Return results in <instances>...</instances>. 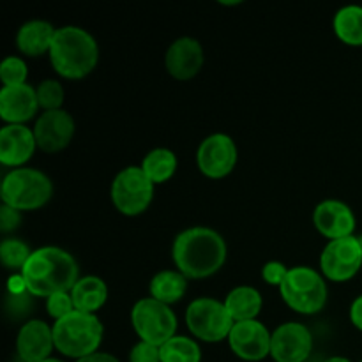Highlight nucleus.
Masks as SVG:
<instances>
[{"mask_svg": "<svg viewBox=\"0 0 362 362\" xmlns=\"http://www.w3.org/2000/svg\"><path fill=\"white\" fill-rule=\"evenodd\" d=\"M223 6H239L240 2H221Z\"/></svg>", "mask_w": 362, "mask_h": 362, "instance_id": "nucleus-40", "label": "nucleus"}, {"mask_svg": "<svg viewBox=\"0 0 362 362\" xmlns=\"http://www.w3.org/2000/svg\"><path fill=\"white\" fill-rule=\"evenodd\" d=\"M336 37L346 46H362V7L345 6L332 20Z\"/></svg>", "mask_w": 362, "mask_h": 362, "instance_id": "nucleus-24", "label": "nucleus"}, {"mask_svg": "<svg viewBox=\"0 0 362 362\" xmlns=\"http://www.w3.org/2000/svg\"><path fill=\"white\" fill-rule=\"evenodd\" d=\"M35 148L34 129H28L25 124H7L0 129V163L4 166L18 168L25 165Z\"/></svg>", "mask_w": 362, "mask_h": 362, "instance_id": "nucleus-18", "label": "nucleus"}, {"mask_svg": "<svg viewBox=\"0 0 362 362\" xmlns=\"http://www.w3.org/2000/svg\"><path fill=\"white\" fill-rule=\"evenodd\" d=\"M21 223V212L16 209L9 207V205H4L0 207V230L2 233L14 232V230L20 226Z\"/></svg>", "mask_w": 362, "mask_h": 362, "instance_id": "nucleus-34", "label": "nucleus"}, {"mask_svg": "<svg viewBox=\"0 0 362 362\" xmlns=\"http://www.w3.org/2000/svg\"><path fill=\"white\" fill-rule=\"evenodd\" d=\"M325 362H352V361L346 359V357H341V356H334V357H329Z\"/></svg>", "mask_w": 362, "mask_h": 362, "instance_id": "nucleus-38", "label": "nucleus"}, {"mask_svg": "<svg viewBox=\"0 0 362 362\" xmlns=\"http://www.w3.org/2000/svg\"><path fill=\"white\" fill-rule=\"evenodd\" d=\"M35 144L39 151L55 154L64 151L74 136V120L66 110L45 112L34 126Z\"/></svg>", "mask_w": 362, "mask_h": 362, "instance_id": "nucleus-14", "label": "nucleus"}, {"mask_svg": "<svg viewBox=\"0 0 362 362\" xmlns=\"http://www.w3.org/2000/svg\"><path fill=\"white\" fill-rule=\"evenodd\" d=\"M46 311L52 318H55V322L62 320L67 315H71L74 311L73 299H71V292H60L55 296L48 297L46 299Z\"/></svg>", "mask_w": 362, "mask_h": 362, "instance_id": "nucleus-31", "label": "nucleus"}, {"mask_svg": "<svg viewBox=\"0 0 362 362\" xmlns=\"http://www.w3.org/2000/svg\"><path fill=\"white\" fill-rule=\"evenodd\" d=\"M131 322L140 341L163 346L172 339L177 331V317L168 304L147 297L138 300L131 311Z\"/></svg>", "mask_w": 362, "mask_h": 362, "instance_id": "nucleus-9", "label": "nucleus"}, {"mask_svg": "<svg viewBox=\"0 0 362 362\" xmlns=\"http://www.w3.org/2000/svg\"><path fill=\"white\" fill-rule=\"evenodd\" d=\"M151 297L163 304H175L187 290V278L179 271H161L151 279Z\"/></svg>", "mask_w": 362, "mask_h": 362, "instance_id": "nucleus-23", "label": "nucleus"}, {"mask_svg": "<svg viewBox=\"0 0 362 362\" xmlns=\"http://www.w3.org/2000/svg\"><path fill=\"white\" fill-rule=\"evenodd\" d=\"M197 163L200 172L209 179H225L237 165L235 141L228 134H211L198 147Z\"/></svg>", "mask_w": 362, "mask_h": 362, "instance_id": "nucleus-11", "label": "nucleus"}, {"mask_svg": "<svg viewBox=\"0 0 362 362\" xmlns=\"http://www.w3.org/2000/svg\"><path fill=\"white\" fill-rule=\"evenodd\" d=\"M350 320H352L354 327L362 331V296L357 297L350 306Z\"/></svg>", "mask_w": 362, "mask_h": 362, "instance_id": "nucleus-36", "label": "nucleus"}, {"mask_svg": "<svg viewBox=\"0 0 362 362\" xmlns=\"http://www.w3.org/2000/svg\"><path fill=\"white\" fill-rule=\"evenodd\" d=\"M27 64L18 57H6L0 64V80L4 87H16V85H25L27 81Z\"/></svg>", "mask_w": 362, "mask_h": 362, "instance_id": "nucleus-30", "label": "nucleus"}, {"mask_svg": "<svg viewBox=\"0 0 362 362\" xmlns=\"http://www.w3.org/2000/svg\"><path fill=\"white\" fill-rule=\"evenodd\" d=\"M232 352L239 359L247 362L264 361L271 356L272 334L262 322L247 320L237 322L228 336Z\"/></svg>", "mask_w": 362, "mask_h": 362, "instance_id": "nucleus-12", "label": "nucleus"}, {"mask_svg": "<svg viewBox=\"0 0 362 362\" xmlns=\"http://www.w3.org/2000/svg\"><path fill=\"white\" fill-rule=\"evenodd\" d=\"M71 299L76 311L95 315V311L101 310L108 299V286L98 276H85L78 279L71 290Z\"/></svg>", "mask_w": 362, "mask_h": 362, "instance_id": "nucleus-21", "label": "nucleus"}, {"mask_svg": "<svg viewBox=\"0 0 362 362\" xmlns=\"http://www.w3.org/2000/svg\"><path fill=\"white\" fill-rule=\"evenodd\" d=\"M361 362H362V361H361Z\"/></svg>", "mask_w": 362, "mask_h": 362, "instance_id": "nucleus-41", "label": "nucleus"}, {"mask_svg": "<svg viewBox=\"0 0 362 362\" xmlns=\"http://www.w3.org/2000/svg\"><path fill=\"white\" fill-rule=\"evenodd\" d=\"M156 184L145 175L141 166H127L120 170L112 182V202L124 216L144 214L152 204Z\"/></svg>", "mask_w": 362, "mask_h": 362, "instance_id": "nucleus-8", "label": "nucleus"}, {"mask_svg": "<svg viewBox=\"0 0 362 362\" xmlns=\"http://www.w3.org/2000/svg\"><path fill=\"white\" fill-rule=\"evenodd\" d=\"M186 324L194 338L205 343H219L228 339L235 322L230 317L225 303L200 297L187 306Z\"/></svg>", "mask_w": 362, "mask_h": 362, "instance_id": "nucleus-7", "label": "nucleus"}, {"mask_svg": "<svg viewBox=\"0 0 362 362\" xmlns=\"http://www.w3.org/2000/svg\"><path fill=\"white\" fill-rule=\"evenodd\" d=\"M28 292L34 297H52L71 292L78 283V264L67 251L55 246L39 247L21 269Z\"/></svg>", "mask_w": 362, "mask_h": 362, "instance_id": "nucleus-2", "label": "nucleus"}, {"mask_svg": "<svg viewBox=\"0 0 362 362\" xmlns=\"http://www.w3.org/2000/svg\"><path fill=\"white\" fill-rule=\"evenodd\" d=\"M55 341L53 327L42 320H28L16 338V352L21 362H42L52 357Z\"/></svg>", "mask_w": 362, "mask_h": 362, "instance_id": "nucleus-16", "label": "nucleus"}, {"mask_svg": "<svg viewBox=\"0 0 362 362\" xmlns=\"http://www.w3.org/2000/svg\"><path fill=\"white\" fill-rule=\"evenodd\" d=\"M313 223L318 232L331 240L354 235L357 225L352 209L339 200H325L318 204L313 212Z\"/></svg>", "mask_w": 362, "mask_h": 362, "instance_id": "nucleus-17", "label": "nucleus"}, {"mask_svg": "<svg viewBox=\"0 0 362 362\" xmlns=\"http://www.w3.org/2000/svg\"><path fill=\"white\" fill-rule=\"evenodd\" d=\"M37 110V94L30 85L2 87L0 90V117L7 124H25L34 119Z\"/></svg>", "mask_w": 362, "mask_h": 362, "instance_id": "nucleus-19", "label": "nucleus"}, {"mask_svg": "<svg viewBox=\"0 0 362 362\" xmlns=\"http://www.w3.org/2000/svg\"><path fill=\"white\" fill-rule=\"evenodd\" d=\"M103 334L105 329L95 315L81 313L76 310L53 325L55 349L62 356L76 361L98 352Z\"/></svg>", "mask_w": 362, "mask_h": 362, "instance_id": "nucleus-4", "label": "nucleus"}, {"mask_svg": "<svg viewBox=\"0 0 362 362\" xmlns=\"http://www.w3.org/2000/svg\"><path fill=\"white\" fill-rule=\"evenodd\" d=\"M226 243L216 230L193 226L173 240L172 258L180 274L187 279H205L214 276L226 262Z\"/></svg>", "mask_w": 362, "mask_h": 362, "instance_id": "nucleus-1", "label": "nucleus"}, {"mask_svg": "<svg viewBox=\"0 0 362 362\" xmlns=\"http://www.w3.org/2000/svg\"><path fill=\"white\" fill-rule=\"evenodd\" d=\"M42 362H64V361L55 359V357H49V359H46V361H42Z\"/></svg>", "mask_w": 362, "mask_h": 362, "instance_id": "nucleus-39", "label": "nucleus"}, {"mask_svg": "<svg viewBox=\"0 0 362 362\" xmlns=\"http://www.w3.org/2000/svg\"><path fill=\"white\" fill-rule=\"evenodd\" d=\"M290 269H286L285 264L281 262H269V264L264 265L262 269V278H264L265 283L272 286H281L283 281L288 276Z\"/></svg>", "mask_w": 362, "mask_h": 362, "instance_id": "nucleus-33", "label": "nucleus"}, {"mask_svg": "<svg viewBox=\"0 0 362 362\" xmlns=\"http://www.w3.org/2000/svg\"><path fill=\"white\" fill-rule=\"evenodd\" d=\"M141 170L154 184H163L175 175L177 158L168 148H154L145 156Z\"/></svg>", "mask_w": 362, "mask_h": 362, "instance_id": "nucleus-25", "label": "nucleus"}, {"mask_svg": "<svg viewBox=\"0 0 362 362\" xmlns=\"http://www.w3.org/2000/svg\"><path fill=\"white\" fill-rule=\"evenodd\" d=\"M32 250L28 247V244H25L23 240L20 239H4L2 244H0V258H2V265L9 271H14V269L25 267V264L30 258Z\"/></svg>", "mask_w": 362, "mask_h": 362, "instance_id": "nucleus-27", "label": "nucleus"}, {"mask_svg": "<svg viewBox=\"0 0 362 362\" xmlns=\"http://www.w3.org/2000/svg\"><path fill=\"white\" fill-rule=\"evenodd\" d=\"M161 362H202V349L187 336H173L159 346Z\"/></svg>", "mask_w": 362, "mask_h": 362, "instance_id": "nucleus-26", "label": "nucleus"}, {"mask_svg": "<svg viewBox=\"0 0 362 362\" xmlns=\"http://www.w3.org/2000/svg\"><path fill=\"white\" fill-rule=\"evenodd\" d=\"M204 66V48L194 37H179L170 45L165 55V67L170 76L186 81L197 76Z\"/></svg>", "mask_w": 362, "mask_h": 362, "instance_id": "nucleus-15", "label": "nucleus"}, {"mask_svg": "<svg viewBox=\"0 0 362 362\" xmlns=\"http://www.w3.org/2000/svg\"><path fill=\"white\" fill-rule=\"evenodd\" d=\"M313 350L311 331L297 322H286L272 332L271 357L276 362H306Z\"/></svg>", "mask_w": 362, "mask_h": 362, "instance_id": "nucleus-13", "label": "nucleus"}, {"mask_svg": "<svg viewBox=\"0 0 362 362\" xmlns=\"http://www.w3.org/2000/svg\"><path fill=\"white\" fill-rule=\"evenodd\" d=\"M76 362H120L117 357H113L112 354H105V352H95L92 356L83 357V359H78Z\"/></svg>", "mask_w": 362, "mask_h": 362, "instance_id": "nucleus-37", "label": "nucleus"}, {"mask_svg": "<svg viewBox=\"0 0 362 362\" xmlns=\"http://www.w3.org/2000/svg\"><path fill=\"white\" fill-rule=\"evenodd\" d=\"M37 94L39 108L45 112H53V110H62L64 103V88L57 80H45L35 88Z\"/></svg>", "mask_w": 362, "mask_h": 362, "instance_id": "nucleus-29", "label": "nucleus"}, {"mask_svg": "<svg viewBox=\"0 0 362 362\" xmlns=\"http://www.w3.org/2000/svg\"><path fill=\"white\" fill-rule=\"evenodd\" d=\"M57 28L52 23L42 20H32L21 25L16 35V45L23 55L27 57H41L49 53L55 39Z\"/></svg>", "mask_w": 362, "mask_h": 362, "instance_id": "nucleus-20", "label": "nucleus"}, {"mask_svg": "<svg viewBox=\"0 0 362 362\" xmlns=\"http://www.w3.org/2000/svg\"><path fill=\"white\" fill-rule=\"evenodd\" d=\"M283 300L293 311L317 315L327 304V285L320 272L311 267H293L279 286Z\"/></svg>", "mask_w": 362, "mask_h": 362, "instance_id": "nucleus-6", "label": "nucleus"}, {"mask_svg": "<svg viewBox=\"0 0 362 362\" xmlns=\"http://www.w3.org/2000/svg\"><path fill=\"white\" fill-rule=\"evenodd\" d=\"M28 292L27 288V281H25L23 274H11L9 279H7V293H14V296H18V293H25Z\"/></svg>", "mask_w": 362, "mask_h": 362, "instance_id": "nucleus-35", "label": "nucleus"}, {"mask_svg": "<svg viewBox=\"0 0 362 362\" xmlns=\"http://www.w3.org/2000/svg\"><path fill=\"white\" fill-rule=\"evenodd\" d=\"M52 66L67 80H81L95 69L99 60V46L85 28H57L52 49Z\"/></svg>", "mask_w": 362, "mask_h": 362, "instance_id": "nucleus-3", "label": "nucleus"}, {"mask_svg": "<svg viewBox=\"0 0 362 362\" xmlns=\"http://www.w3.org/2000/svg\"><path fill=\"white\" fill-rule=\"evenodd\" d=\"M4 310H6V317L11 322L25 320L32 313V310H34V296L30 292L18 293V296L6 292Z\"/></svg>", "mask_w": 362, "mask_h": 362, "instance_id": "nucleus-28", "label": "nucleus"}, {"mask_svg": "<svg viewBox=\"0 0 362 362\" xmlns=\"http://www.w3.org/2000/svg\"><path fill=\"white\" fill-rule=\"evenodd\" d=\"M129 362H161V352L159 346L151 345L147 341H138L131 349Z\"/></svg>", "mask_w": 362, "mask_h": 362, "instance_id": "nucleus-32", "label": "nucleus"}, {"mask_svg": "<svg viewBox=\"0 0 362 362\" xmlns=\"http://www.w3.org/2000/svg\"><path fill=\"white\" fill-rule=\"evenodd\" d=\"M225 306L230 317L237 324V322L257 320L262 306H264V300H262L260 292L253 286H237L226 296Z\"/></svg>", "mask_w": 362, "mask_h": 362, "instance_id": "nucleus-22", "label": "nucleus"}, {"mask_svg": "<svg viewBox=\"0 0 362 362\" xmlns=\"http://www.w3.org/2000/svg\"><path fill=\"white\" fill-rule=\"evenodd\" d=\"M362 267V240L350 235L331 240L320 255L322 274L336 283L352 279Z\"/></svg>", "mask_w": 362, "mask_h": 362, "instance_id": "nucleus-10", "label": "nucleus"}, {"mask_svg": "<svg viewBox=\"0 0 362 362\" xmlns=\"http://www.w3.org/2000/svg\"><path fill=\"white\" fill-rule=\"evenodd\" d=\"M53 184L42 172L34 168H14L2 180L4 205L16 211H35L49 202Z\"/></svg>", "mask_w": 362, "mask_h": 362, "instance_id": "nucleus-5", "label": "nucleus"}]
</instances>
